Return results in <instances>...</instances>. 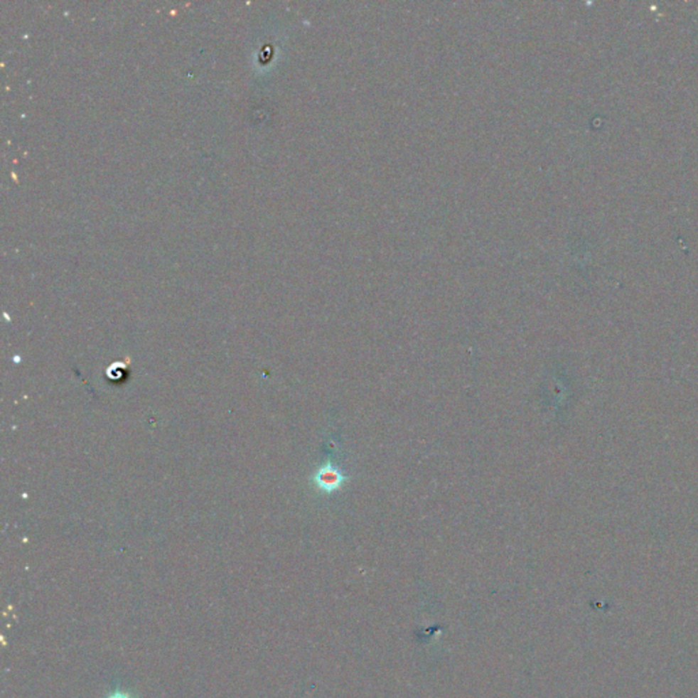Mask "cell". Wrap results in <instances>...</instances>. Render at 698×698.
<instances>
[{
	"label": "cell",
	"instance_id": "1",
	"mask_svg": "<svg viewBox=\"0 0 698 698\" xmlns=\"http://www.w3.org/2000/svg\"><path fill=\"white\" fill-rule=\"evenodd\" d=\"M316 485L323 491H334L343 482V475L332 466H322L316 475Z\"/></svg>",
	"mask_w": 698,
	"mask_h": 698
},
{
	"label": "cell",
	"instance_id": "2",
	"mask_svg": "<svg viewBox=\"0 0 698 698\" xmlns=\"http://www.w3.org/2000/svg\"><path fill=\"white\" fill-rule=\"evenodd\" d=\"M109 698H130L127 694H123V693H117L114 696H111Z\"/></svg>",
	"mask_w": 698,
	"mask_h": 698
}]
</instances>
